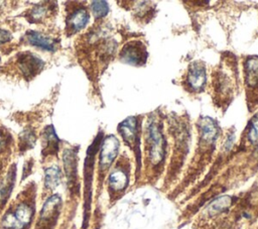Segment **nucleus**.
Instances as JSON below:
<instances>
[{"label": "nucleus", "mask_w": 258, "mask_h": 229, "mask_svg": "<svg viewBox=\"0 0 258 229\" xmlns=\"http://www.w3.org/2000/svg\"><path fill=\"white\" fill-rule=\"evenodd\" d=\"M146 157L152 166H159L166 154V138L163 133L162 121L159 117L150 116L145 127Z\"/></svg>", "instance_id": "nucleus-1"}, {"label": "nucleus", "mask_w": 258, "mask_h": 229, "mask_svg": "<svg viewBox=\"0 0 258 229\" xmlns=\"http://www.w3.org/2000/svg\"><path fill=\"white\" fill-rule=\"evenodd\" d=\"M34 214L33 201L20 199L12 205L1 219L3 229H25L32 221Z\"/></svg>", "instance_id": "nucleus-2"}, {"label": "nucleus", "mask_w": 258, "mask_h": 229, "mask_svg": "<svg viewBox=\"0 0 258 229\" xmlns=\"http://www.w3.org/2000/svg\"><path fill=\"white\" fill-rule=\"evenodd\" d=\"M141 122L137 116L127 117L118 125V132L122 136L123 140L128 146H130L136 153L137 158L139 159L140 155V140H141Z\"/></svg>", "instance_id": "nucleus-3"}, {"label": "nucleus", "mask_w": 258, "mask_h": 229, "mask_svg": "<svg viewBox=\"0 0 258 229\" xmlns=\"http://www.w3.org/2000/svg\"><path fill=\"white\" fill-rule=\"evenodd\" d=\"M119 146V140L113 134L106 136L104 140H102L99 154V176L101 179H103V177L115 160L118 154Z\"/></svg>", "instance_id": "nucleus-4"}, {"label": "nucleus", "mask_w": 258, "mask_h": 229, "mask_svg": "<svg viewBox=\"0 0 258 229\" xmlns=\"http://www.w3.org/2000/svg\"><path fill=\"white\" fill-rule=\"evenodd\" d=\"M103 135L101 133L95 138L93 143L89 146L87 151V157L85 161V221H87V216L91 205V190H92V174L95 160V154L98 147L101 145Z\"/></svg>", "instance_id": "nucleus-5"}, {"label": "nucleus", "mask_w": 258, "mask_h": 229, "mask_svg": "<svg viewBox=\"0 0 258 229\" xmlns=\"http://www.w3.org/2000/svg\"><path fill=\"white\" fill-rule=\"evenodd\" d=\"M61 199L58 195L50 196L40 211L36 229H53L58 218Z\"/></svg>", "instance_id": "nucleus-6"}, {"label": "nucleus", "mask_w": 258, "mask_h": 229, "mask_svg": "<svg viewBox=\"0 0 258 229\" xmlns=\"http://www.w3.org/2000/svg\"><path fill=\"white\" fill-rule=\"evenodd\" d=\"M245 87L248 91V103H258V56H250L244 63Z\"/></svg>", "instance_id": "nucleus-7"}, {"label": "nucleus", "mask_w": 258, "mask_h": 229, "mask_svg": "<svg viewBox=\"0 0 258 229\" xmlns=\"http://www.w3.org/2000/svg\"><path fill=\"white\" fill-rule=\"evenodd\" d=\"M147 51L145 45L139 40H131L127 42L121 49L120 60L131 66H142L146 63Z\"/></svg>", "instance_id": "nucleus-8"}, {"label": "nucleus", "mask_w": 258, "mask_h": 229, "mask_svg": "<svg viewBox=\"0 0 258 229\" xmlns=\"http://www.w3.org/2000/svg\"><path fill=\"white\" fill-rule=\"evenodd\" d=\"M207 83L206 67L202 62H192L187 70L185 84L192 92H201Z\"/></svg>", "instance_id": "nucleus-9"}, {"label": "nucleus", "mask_w": 258, "mask_h": 229, "mask_svg": "<svg viewBox=\"0 0 258 229\" xmlns=\"http://www.w3.org/2000/svg\"><path fill=\"white\" fill-rule=\"evenodd\" d=\"M16 65L25 78H33L43 68V62L31 52H21L17 55Z\"/></svg>", "instance_id": "nucleus-10"}, {"label": "nucleus", "mask_w": 258, "mask_h": 229, "mask_svg": "<svg viewBox=\"0 0 258 229\" xmlns=\"http://www.w3.org/2000/svg\"><path fill=\"white\" fill-rule=\"evenodd\" d=\"M129 182V173L128 167L125 164H116L114 169L110 173L108 177V187L111 193L117 194L123 192Z\"/></svg>", "instance_id": "nucleus-11"}, {"label": "nucleus", "mask_w": 258, "mask_h": 229, "mask_svg": "<svg viewBox=\"0 0 258 229\" xmlns=\"http://www.w3.org/2000/svg\"><path fill=\"white\" fill-rule=\"evenodd\" d=\"M90 20V14L85 7L75 9L67 18V29L71 33H76L86 27Z\"/></svg>", "instance_id": "nucleus-12"}, {"label": "nucleus", "mask_w": 258, "mask_h": 229, "mask_svg": "<svg viewBox=\"0 0 258 229\" xmlns=\"http://www.w3.org/2000/svg\"><path fill=\"white\" fill-rule=\"evenodd\" d=\"M25 36H26L27 42L33 46H37L44 50H49V51H54L56 49L57 41L54 38L48 35H45L41 32L30 30V31H27Z\"/></svg>", "instance_id": "nucleus-13"}, {"label": "nucleus", "mask_w": 258, "mask_h": 229, "mask_svg": "<svg viewBox=\"0 0 258 229\" xmlns=\"http://www.w3.org/2000/svg\"><path fill=\"white\" fill-rule=\"evenodd\" d=\"M15 179H16V168H15V165L13 164L10 166L5 181L0 186V213L2 209L5 207L7 200L13 190Z\"/></svg>", "instance_id": "nucleus-14"}, {"label": "nucleus", "mask_w": 258, "mask_h": 229, "mask_svg": "<svg viewBox=\"0 0 258 229\" xmlns=\"http://www.w3.org/2000/svg\"><path fill=\"white\" fill-rule=\"evenodd\" d=\"M43 136H44L45 144L43 146L42 153L43 154L45 152L47 154L55 153L57 151V148H58V138L55 134L54 128L51 125L47 126L43 131Z\"/></svg>", "instance_id": "nucleus-15"}, {"label": "nucleus", "mask_w": 258, "mask_h": 229, "mask_svg": "<svg viewBox=\"0 0 258 229\" xmlns=\"http://www.w3.org/2000/svg\"><path fill=\"white\" fill-rule=\"evenodd\" d=\"M60 182V170L58 166L52 165L45 169L44 173V187L47 190L55 189Z\"/></svg>", "instance_id": "nucleus-16"}, {"label": "nucleus", "mask_w": 258, "mask_h": 229, "mask_svg": "<svg viewBox=\"0 0 258 229\" xmlns=\"http://www.w3.org/2000/svg\"><path fill=\"white\" fill-rule=\"evenodd\" d=\"M247 140L252 144H258V113L249 121L247 127Z\"/></svg>", "instance_id": "nucleus-17"}, {"label": "nucleus", "mask_w": 258, "mask_h": 229, "mask_svg": "<svg viewBox=\"0 0 258 229\" xmlns=\"http://www.w3.org/2000/svg\"><path fill=\"white\" fill-rule=\"evenodd\" d=\"M91 8L96 19L103 18L109 12L108 3L105 1H93L91 3Z\"/></svg>", "instance_id": "nucleus-18"}, {"label": "nucleus", "mask_w": 258, "mask_h": 229, "mask_svg": "<svg viewBox=\"0 0 258 229\" xmlns=\"http://www.w3.org/2000/svg\"><path fill=\"white\" fill-rule=\"evenodd\" d=\"M35 139H36L35 134L32 132V130L30 129L24 130V132L21 133L20 139H19V145L21 149L25 150L27 148H31L34 145Z\"/></svg>", "instance_id": "nucleus-19"}, {"label": "nucleus", "mask_w": 258, "mask_h": 229, "mask_svg": "<svg viewBox=\"0 0 258 229\" xmlns=\"http://www.w3.org/2000/svg\"><path fill=\"white\" fill-rule=\"evenodd\" d=\"M46 14V9L43 6L36 5L32 10H31V18L33 20H41L43 16Z\"/></svg>", "instance_id": "nucleus-20"}, {"label": "nucleus", "mask_w": 258, "mask_h": 229, "mask_svg": "<svg viewBox=\"0 0 258 229\" xmlns=\"http://www.w3.org/2000/svg\"><path fill=\"white\" fill-rule=\"evenodd\" d=\"M11 39V34L8 30L0 28V44L5 43Z\"/></svg>", "instance_id": "nucleus-21"}, {"label": "nucleus", "mask_w": 258, "mask_h": 229, "mask_svg": "<svg viewBox=\"0 0 258 229\" xmlns=\"http://www.w3.org/2000/svg\"><path fill=\"white\" fill-rule=\"evenodd\" d=\"M7 135L6 133H3L1 130H0V150L4 148V146L7 144Z\"/></svg>", "instance_id": "nucleus-22"}]
</instances>
